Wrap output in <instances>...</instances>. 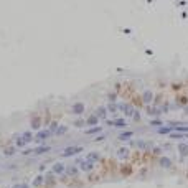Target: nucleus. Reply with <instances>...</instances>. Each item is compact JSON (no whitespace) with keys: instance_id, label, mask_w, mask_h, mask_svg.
Returning <instances> with one entry per match:
<instances>
[{"instance_id":"nucleus-1","label":"nucleus","mask_w":188,"mask_h":188,"mask_svg":"<svg viewBox=\"0 0 188 188\" xmlns=\"http://www.w3.org/2000/svg\"><path fill=\"white\" fill-rule=\"evenodd\" d=\"M51 135H53V132H51L48 127L46 129H41L40 132H36V134L33 135V140L35 142H43V140H46V139H50Z\"/></svg>"},{"instance_id":"nucleus-2","label":"nucleus","mask_w":188,"mask_h":188,"mask_svg":"<svg viewBox=\"0 0 188 188\" xmlns=\"http://www.w3.org/2000/svg\"><path fill=\"white\" fill-rule=\"evenodd\" d=\"M79 152H83V147L81 145H76V147H73V145H69V147H66L63 152H61V157H69V155H76L79 154Z\"/></svg>"},{"instance_id":"nucleus-3","label":"nucleus","mask_w":188,"mask_h":188,"mask_svg":"<svg viewBox=\"0 0 188 188\" xmlns=\"http://www.w3.org/2000/svg\"><path fill=\"white\" fill-rule=\"evenodd\" d=\"M117 107H119V111H122L124 114L127 115V117H132V114H134V111H135L130 104H124V102H122V104H117Z\"/></svg>"},{"instance_id":"nucleus-4","label":"nucleus","mask_w":188,"mask_h":188,"mask_svg":"<svg viewBox=\"0 0 188 188\" xmlns=\"http://www.w3.org/2000/svg\"><path fill=\"white\" fill-rule=\"evenodd\" d=\"M64 170H66V167H64V163H54L53 165V168H51V173H54V175H63L64 173Z\"/></svg>"},{"instance_id":"nucleus-5","label":"nucleus","mask_w":188,"mask_h":188,"mask_svg":"<svg viewBox=\"0 0 188 188\" xmlns=\"http://www.w3.org/2000/svg\"><path fill=\"white\" fill-rule=\"evenodd\" d=\"M84 109H86V104L84 102H76V104H73V114L79 115L84 112Z\"/></svg>"},{"instance_id":"nucleus-6","label":"nucleus","mask_w":188,"mask_h":188,"mask_svg":"<svg viewBox=\"0 0 188 188\" xmlns=\"http://www.w3.org/2000/svg\"><path fill=\"white\" fill-rule=\"evenodd\" d=\"M107 124L109 126H114V127H126L127 126V122H126V119H107Z\"/></svg>"},{"instance_id":"nucleus-7","label":"nucleus","mask_w":188,"mask_h":188,"mask_svg":"<svg viewBox=\"0 0 188 188\" xmlns=\"http://www.w3.org/2000/svg\"><path fill=\"white\" fill-rule=\"evenodd\" d=\"M50 150H51V147H50V145H40V147L32 148V154L40 155V154H46V152H50Z\"/></svg>"},{"instance_id":"nucleus-8","label":"nucleus","mask_w":188,"mask_h":188,"mask_svg":"<svg viewBox=\"0 0 188 188\" xmlns=\"http://www.w3.org/2000/svg\"><path fill=\"white\" fill-rule=\"evenodd\" d=\"M86 126H89V127H96V126H99V119H97V115L93 114L89 115L86 119Z\"/></svg>"},{"instance_id":"nucleus-9","label":"nucleus","mask_w":188,"mask_h":188,"mask_svg":"<svg viewBox=\"0 0 188 188\" xmlns=\"http://www.w3.org/2000/svg\"><path fill=\"white\" fill-rule=\"evenodd\" d=\"M96 115H97V119H106L107 117V109L104 107V106L97 107L96 109Z\"/></svg>"},{"instance_id":"nucleus-10","label":"nucleus","mask_w":188,"mask_h":188,"mask_svg":"<svg viewBox=\"0 0 188 188\" xmlns=\"http://www.w3.org/2000/svg\"><path fill=\"white\" fill-rule=\"evenodd\" d=\"M84 160L89 162V163H94V162L99 160V154H97V152H91V154L86 155V158H84Z\"/></svg>"},{"instance_id":"nucleus-11","label":"nucleus","mask_w":188,"mask_h":188,"mask_svg":"<svg viewBox=\"0 0 188 188\" xmlns=\"http://www.w3.org/2000/svg\"><path fill=\"white\" fill-rule=\"evenodd\" d=\"M93 168H94V163H89V162H86V160L81 162V170H83V172H93Z\"/></svg>"},{"instance_id":"nucleus-12","label":"nucleus","mask_w":188,"mask_h":188,"mask_svg":"<svg viewBox=\"0 0 188 188\" xmlns=\"http://www.w3.org/2000/svg\"><path fill=\"white\" fill-rule=\"evenodd\" d=\"M117 157L121 158V160H124V158H127L129 157V150L126 147H121L119 150H117Z\"/></svg>"},{"instance_id":"nucleus-13","label":"nucleus","mask_w":188,"mask_h":188,"mask_svg":"<svg viewBox=\"0 0 188 188\" xmlns=\"http://www.w3.org/2000/svg\"><path fill=\"white\" fill-rule=\"evenodd\" d=\"M97 132H102V127L101 126H96V127H89L86 130V132H84V134L86 135H94V134H97Z\"/></svg>"},{"instance_id":"nucleus-14","label":"nucleus","mask_w":188,"mask_h":188,"mask_svg":"<svg viewBox=\"0 0 188 188\" xmlns=\"http://www.w3.org/2000/svg\"><path fill=\"white\" fill-rule=\"evenodd\" d=\"M157 132H158L160 135H170L172 132H173V127H170V126H167V127H160Z\"/></svg>"},{"instance_id":"nucleus-15","label":"nucleus","mask_w":188,"mask_h":188,"mask_svg":"<svg viewBox=\"0 0 188 188\" xmlns=\"http://www.w3.org/2000/svg\"><path fill=\"white\" fill-rule=\"evenodd\" d=\"M142 99H144V102H150L152 99H154V94H152V91H144V94H142Z\"/></svg>"},{"instance_id":"nucleus-16","label":"nucleus","mask_w":188,"mask_h":188,"mask_svg":"<svg viewBox=\"0 0 188 188\" xmlns=\"http://www.w3.org/2000/svg\"><path fill=\"white\" fill-rule=\"evenodd\" d=\"M178 152H180L181 157H187L188 155V145L187 144H180V145H178Z\"/></svg>"},{"instance_id":"nucleus-17","label":"nucleus","mask_w":188,"mask_h":188,"mask_svg":"<svg viewBox=\"0 0 188 188\" xmlns=\"http://www.w3.org/2000/svg\"><path fill=\"white\" fill-rule=\"evenodd\" d=\"M20 137L23 139V140H27L28 144H30V142L33 140V132H30V130H27V132H23V134H21Z\"/></svg>"},{"instance_id":"nucleus-18","label":"nucleus","mask_w":188,"mask_h":188,"mask_svg":"<svg viewBox=\"0 0 188 188\" xmlns=\"http://www.w3.org/2000/svg\"><path fill=\"white\" fill-rule=\"evenodd\" d=\"M43 181H45V177H43V175H38V177H35L33 187H41V185H43Z\"/></svg>"},{"instance_id":"nucleus-19","label":"nucleus","mask_w":188,"mask_h":188,"mask_svg":"<svg viewBox=\"0 0 188 188\" xmlns=\"http://www.w3.org/2000/svg\"><path fill=\"white\" fill-rule=\"evenodd\" d=\"M30 124H32V127H33V129H40V126H41V119H40V117H33V119L30 121Z\"/></svg>"},{"instance_id":"nucleus-20","label":"nucleus","mask_w":188,"mask_h":188,"mask_svg":"<svg viewBox=\"0 0 188 188\" xmlns=\"http://www.w3.org/2000/svg\"><path fill=\"white\" fill-rule=\"evenodd\" d=\"M66 130H68L66 126H58V129L54 130V135H64L66 134Z\"/></svg>"},{"instance_id":"nucleus-21","label":"nucleus","mask_w":188,"mask_h":188,"mask_svg":"<svg viewBox=\"0 0 188 188\" xmlns=\"http://www.w3.org/2000/svg\"><path fill=\"white\" fill-rule=\"evenodd\" d=\"M107 112H112V114H115L117 111H119V107H117V104H114V102H111V104H107Z\"/></svg>"},{"instance_id":"nucleus-22","label":"nucleus","mask_w":188,"mask_h":188,"mask_svg":"<svg viewBox=\"0 0 188 188\" xmlns=\"http://www.w3.org/2000/svg\"><path fill=\"white\" fill-rule=\"evenodd\" d=\"M78 172H79V170H78L76 167H68L66 170H64V173L66 175H78Z\"/></svg>"},{"instance_id":"nucleus-23","label":"nucleus","mask_w":188,"mask_h":188,"mask_svg":"<svg viewBox=\"0 0 188 188\" xmlns=\"http://www.w3.org/2000/svg\"><path fill=\"white\" fill-rule=\"evenodd\" d=\"M74 127H83V126H86V119H76V121L73 122Z\"/></svg>"},{"instance_id":"nucleus-24","label":"nucleus","mask_w":188,"mask_h":188,"mask_svg":"<svg viewBox=\"0 0 188 188\" xmlns=\"http://www.w3.org/2000/svg\"><path fill=\"white\" fill-rule=\"evenodd\" d=\"M132 135H134V132H130V130H129V132H124V134L119 135V139H121V140H127V139H130Z\"/></svg>"},{"instance_id":"nucleus-25","label":"nucleus","mask_w":188,"mask_h":188,"mask_svg":"<svg viewBox=\"0 0 188 188\" xmlns=\"http://www.w3.org/2000/svg\"><path fill=\"white\" fill-rule=\"evenodd\" d=\"M160 163H162V165H163V167H170V165H172V162L168 160L167 157H162V160H160Z\"/></svg>"},{"instance_id":"nucleus-26","label":"nucleus","mask_w":188,"mask_h":188,"mask_svg":"<svg viewBox=\"0 0 188 188\" xmlns=\"http://www.w3.org/2000/svg\"><path fill=\"white\" fill-rule=\"evenodd\" d=\"M147 111H148V114L150 115H157L158 112H160V109H157V107H148Z\"/></svg>"},{"instance_id":"nucleus-27","label":"nucleus","mask_w":188,"mask_h":188,"mask_svg":"<svg viewBox=\"0 0 188 188\" xmlns=\"http://www.w3.org/2000/svg\"><path fill=\"white\" fill-rule=\"evenodd\" d=\"M134 145H135V147H140V148H144L145 145H147V142H144V140H139V142H135Z\"/></svg>"},{"instance_id":"nucleus-28","label":"nucleus","mask_w":188,"mask_h":188,"mask_svg":"<svg viewBox=\"0 0 188 188\" xmlns=\"http://www.w3.org/2000/svg\"><path fill=\"white\" fill-rule=\"evenodd\" d=\"M132 117H134V121H140V112H139V111H134Z\"/></svg>"},{"instance_id":"nucleus-29","label":"nucleus","mask_w":188,"mask_h":188,"mask_svg":"<svg viewBox=\"0 0 188 188\" xmlns=\"http://www.w3.org/2000/svg\"><path fill=\"white\" fill-rule=\"evenodd\" d=\"M150 126H162V121L160 119H154V121H150Z\"/></svg>"},{"instance_id":"nucleus-30","label":"nucleus","mask_w":188,"mask_h":188,"mask_svg":"<svg viewBox=\"0 0 188 188\" xmlns=\"http://www.w3.org/2000/svg\"><path fill=\"white\" fill-rule=\"evenodd\" d=\"M15 152V147H10L8 150H5V155H12Z\"/></svg>"},{"instance_id":"nucleus-31","label":"nucleus","mask_w":188,"mask_h":188,"mask_svg":"<svg viewBox=\"0 0 188 188\" xmlns=\"http://www.w3.org/2000/svg\"><path fill=\"white\" fill-rule=\"evenodd\" d=\"M109 99H111V101H115V93H111V94H109Z\"/></svg>"},{"instance_id":"nucleus-32","label":"nucleus","mask_w":188,"mask_h":188,"mask_svg":"<svg viewBox=\"0 0 188 188\" xmlns=\"http://www.w3.org/2000/svg\"><path fill=\"white\" fill-rule=\"evenodd\" d=\"M13 188H30L28 185H17V187H13Z\"/></svg>"}]
</instances>
